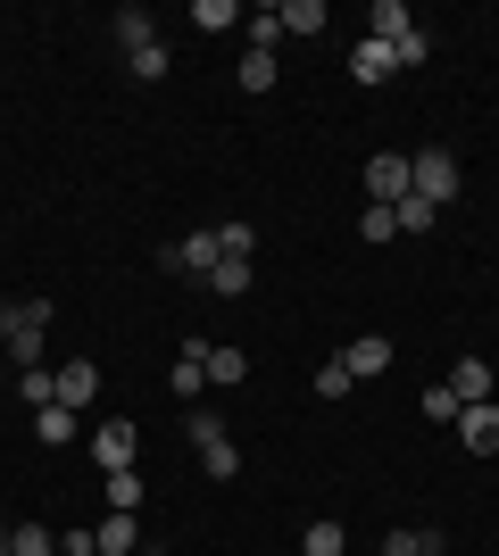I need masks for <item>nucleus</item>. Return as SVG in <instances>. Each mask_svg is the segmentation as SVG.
I'll use <instances>...</instances> for the list:
<instances>
[{
  "label": "nucleus",
  "mask_w": 499,
  "mask_h": 556,
  "mask_svg": "<svg viewBox=\"0 0 499 556\" xmlns=\"http://www.w3.org/2000/svg\"><path fill=\"white\" fill-rule=\"evenodd\" d=\"M450 399L458 407H483V399H491V366H483V357H458L450 366Z\"/></svg>",
  "instance_id": "9b49d317"
},
{
  "label": "nucleus",
  "mask_w": 499,
  "mask_h": 556,
  "mask_svg": "<svg viewBox=\"0 0 499 556\" xmlns=\"http://www.w3.org/2000/svg\"><path fill=\"white\" fill-rule=\"evenodd\" d=\"M75 432H84V416H75V407H59V399H50V407H34V441H42V448H67Z\"/></svg>",
  "instance_id": "9d476101"
},
{
  "label": "nucleus",
  "mask_w": 499,
  "mask_h": 556,
  "mask_svg": "<svg viewBox=\"0 0 499 556\" xmlns=\"http://www.w3.org/2000/svg\"><path fill=\"white\" fill-rule=\"evenodd\" d=\"M341 366H350V382H375V374H391V341H383V332H358V341L341 349Z\"/></svg>",
  "instance_id": "6e6552de"
},
{
  "label": "nucleus",
  "mask_w": 499,
  "mask_h": 556,
  "mask_svg": "<svg viewBox=\"0 0 499 556\" xmlns=\"http://www.w3.org/2000/svg\"><path fill=\"white\" fill-rule=\"evenodd\" d=\"M216 257H225V250H216V232H184V241H166V250H159V266H175V275H209Z\"/></svg>",
  "instance_id": "39448f33"
},
{
  "label": "nucleus",
  "mask_w": 499,
  "mask_h": 556,
  "mask_svg": "<svg viewBox=\"0 0 499 556\" xmlns=\"http://www.w3.org/2000/svg\"><path fill=\"white\" fill-rule=\"evenodd\" d=\"M408 175H416V200H425V208H450L458 184H466L450 150H408Z\"/></svg>",
  "instance_id": "f03ea898"
},
{
  "label": "nucleus",
  "mask_w": 499,
  "mask_h": 556,
  "mask_svg": "<svg viewBox=\"0 0 499 556\" xmlns=\"http://www.w3.org/2000/svg\"><path fill=\"white\" fill-rule=\"evenodd\" d=\"M391 225H400V232H433V225H441V208H425V200H416V191H408L400 208H391Z\"/></svg>",
  "instance_id": "b1692460"
},
{
  "label": "nucleus",
  "mask_w": 499,
  "mask_h": 556,
  "mask_svg": "<svg viewBox=\"0 0 499 556\" xmlns=\"http://www.w3.org/2000/svg\"><path fill=\"white\" fill-rule=\"evenodd\" d=\"M0 382H9V357H0Z\"/></svg>",
  "instance_id": "c9c22d12"
},
{
  "label": "nucleus",
  "mask_w": 499,
  "mask_h": 556,
  "mask_svg": "<svg viewBox=\"0 0 499 556\" xmlns=\"http://www.w3.org/2000/svg\"><path fill=\"white\" fill-rule=\"evenodd\" d=\"M17 399H25V407H50V399H59V374H50V366H25L17 374Z\"/></svg>",
  "instance_id": "aec40b11"
},
{
  "label": "nucleus",
  "mask_w": 499,
  "mask_h": 556,
  "mask_svg": "<svg viewBox=\"0 0 499 556\" xmlns=\"http://www.w3.org/2000/svg\"><path fill=\"white\" fill-rule=\"evenodd\" d=\"M375 42H400V34H416V17H408V0H375Z\"/></svg>",
  "instance_id": "f3484780"
},
{
  "label": "nucleus",
  "mask_w": 499,
  "mask_h": 556,
  "mask_svg": "<svg viewBox=\"0 0 499 556\" xmlns=\"http://www.w3.org/2000/svg\"><path fill=\"white\" fill-rule=\"evenodd\" d=\"M275 50H250V59H241V92H275Z\"/></svg>",
  "instance_id": "412c9836"
},
{
  "label": "nucleus",
  "mask_w": 499,
  "mask_h": 556,
  "mask_svg": "<svg viewBox=\"0 0 499 556\" xmlns=\"http://www.w3.org/2000/svg\"><path fill=\"white\" fill-rule=\"evenodd\" d=\"M92 399H100V366H84V357H67V366H59V407H75V416H84Z\"/></svg>",
  "instance_id": "1a4fd4ad"
},
{
  "label": "nucleus",
  "mask_w": 499,
  "mask_h": 556,
  "mask_svg": "<svg viewBox=\"0 0 499 556\" xmlns=\"http://www.w3.org/2000/svg\"><path fill=\"white\" fill-rule=\"evenodd\" d=\"M383 556H450L441 532H383Z\"/></svg>",
  "instance_id": "4468645a"
},
{
  "label": "nucleus",
  "mask_w": 499,
  "mask_h": 556,
  "mask_svg": "<svg viewBox=\"0 0 499 556\" xmlns=\"http://www.w3.org/2000/svg\"><path fill=\"white\" fill-rule=\"evenodd\" d=\"M284 34H325V0H284Z\"/></svg>",
  "instance_id": "5701e85b"
},
{
  "label": "nucleus",
  "mask_w": 499,
  "mask_h": 556,
  "mask_svg": "<svg viewBox=\"0 0 499 556\" xmlns=\"http://www.w3.org/2000/svg\"><path fill=\"white\" fill-rule=\"evenodd\" d=\"M458 441L475 448V457H499V399H483V407H458Z\"/></svg>",
  "instance_id": "0eeeda50"
},
{
  "label": "nucleus",
  "mask_w": 499,
  "mask_h": 556,
  "mask_svg": "<svg viewBox=\"0 0 499 556\" xmlns=\"http://www.w3.org/2000/svg\"><path fill=\"white\" fill-rule=\"evenodd\" d=\"M216 250H225V257H250V250H259V232H250V225H216Z\"/></svg>",
  "instance_id": "c756f323"
},
{
  "label": "nucleus",
  "mask_w": 499,
  "mask_h": 556,
  "mask_svg": "<svg viewBox=\"0 0 499 556\" xmlns=\"http://www.w3.org/2000/svg\"><path fill=\"white\" fill-rule=\"evenodd\" d=\"M134 75H142V84H159V75H166V42H150V50H134Z\"/></svg>",
  "instance_id": "473e14b6"
},
{
  "label": "nucleus",
  "mask_w": 499,
  "mask_h": 556,
  "mask_svg": "<svg viewBox=\"0 0 499 556\" xmlns=\"http://www.w3.org/2000/svg\"><path fill=\"white\" fill-rule=\"evenodd\" d=\"M117 42H125V59L159 42V25H150V9H117Z\"/></svg>",
  "instance_id": "a211bd4d"
},
{
  "label": "nucleus",
  "mask_w": 499,
  "mask_h": 556,
  "mask_svg": "<svg viewBox=\"0 0 499 556\" xmlns=\"http://www.w3.org/2000/svg\"><path fill=\"white\" fill-rule=\"evenodd\" d=\"M92 540H100V556H134L142 548V523H134V515H109V523H92Z\"/></svg>",
  "instance_id": "f8f14e48"
},
{
  "label": "nucleus",
  "mask_w": 499,
  "mask_h": 556,
  "mask_svg": "<svg viewBox=\"0 0 499 556\" xmlns=\"http://www.w3.org/2000/svg\"><path fill=\"white\" fill-rule=\"evenodd\" d=\"M134 448H142V432H134V424H92V457H100V473H125V465H134Z\"/></svg>",
  "instance_id": "423d86ee"
},
{
  "label": "nucleus",
  "mask_w": 499,
  "mask_h": 556,
  "mask_svg": "<svg viewBox=\"0 0 499 556\" xmlns=\"http://www.w3.org/2000/svg\"><path fill=\"white\" fill-rule=\"evenodd\" d=\"M383 50H391V67H425V34H400V42H383Z\"/></svg>",
  "instance_id": "c85d7f7f"
},
{
  "label": "nucleus",
  "mask_w": 499,
  "mask_h": 556,
  "mask_svg": "<svg viewBox=\"0 0 499 556\" xmlns=\"http://www.w3.org/2000/svg\"><path fill=\"white\" fill-rule=\"evenodd\" d=\"M358 232H366L375 250H383V241H400V225H391V208H366V216H358Z\"/></svg>",
  "instance_id": "7c9ffc66"
},
{
  "label": "nucleus",
  "mask_w": 499,
  "mask_h": 556,
  "mask_svg": "<svg viewBox=\"0 0 499 556\" xmlns=\"http://www.w3.org/2000/svg\"><path fill=\"white\" fill-rule=\"evenodd\" d=\"M184 432H191V448H200V465H209L216 482H234V473H241V448H234V432H225V416H191Z\"/></svg>",
  "instance_id": "7ed1b4c3"
},
{
  "label": "nucleus",
  "mask_w": 499,
  "mask_h": 556,
  "mask_svg": "<svg viewBox=\"0 0 499 556\" xmlns=\"http://www.w3.org/2000/svg\"><path fill=\"white\" fill-rule=\"evenodd\" d=\"M191 25H200V34H225V25H241V9H234V0H200Z\"/></svg>",
  "instance_id": "393cba45"
},
{
  "label": "nucleus",
  "mask_w": 499,
  "mask_h": 556,
  "mask_svg": "<svg viewBox=\"0 0 499 556\" xmlns=\"http://www.w3.org/2000/svg\"><path fill=\"white\" fill-rule=\"evenodd\" d=\"M408 191H416V175H408V159H400V150L366 159V208H400Z\"/></svg>",
  "instance_id": "20e7f679"
},
{
  "label": "nucleus",
  "mask_w": 499,
  "mask_h": 556,
  "mask_svg": "<svg viewBox=\"0 0 499 556\" xmlns=\"http://www.w3.org/2000/svg\"><path fill=\"white\" fill-rule=\"evenodd\" d=\"M284 42V9H250V50H275Z\"/></svg>",
  "instance_id": "a878e982"
},
{
  "label": "nucleus",
  "mask_w": 499,
  "mask_h": 556,
  "mask_svg": "<svg viewBox=\"0 0 499 556\" xmlns=\"http://www.w3.org/2000/svg\"><path fill=\"white\" fill-rule=\"evenodd\" d=\"M209 291H216V300H241V291H250V257H216V266H209Z\"/></svg>",
  "instance_id": "2eb2a0df"
},
{
  "label": "nucleus",
  "mask_w": 499,
  "mask_h": 556,
  "mask_svg": "<svg viewBox=\"0 0 499 556\" xmlns=\"http://www.w3.org/2000/svg\"><path fill=\"white\" fill-rule=\"evenodd\" d=\"M59 556H100V540L92 532H67V540H59Z\"/></svg>",
  "instance_id": "72a5a7b5"
},
{
  "label": "nucleus",
  "mask_w": 499,
  "mask_h": 556,
  "mask_svg": "<svg viewBox=\"0 0 499 556\" xmlns=\"http://www.w3.org/2000/svg\"><path fill=\"white\" fill-rule=\"evenodd\" d=\"M0 556H9V523H0Z\"/></svg>",
  "instance_id": "f704fd0d"
},
{
  "label": "nucleus",
  "mask_w": 499,
  "mask_h": 556,
  "mask_svg": "<svg viewBox=\"0 0 499 556\" xmlns=\"http://www.w3.org/2000/svg\"><path fill=\"white\" fill-rule=\"evenodd\" d=\"M42 349H50V300H17V307H0V357L9 366H42Z\"/></svg>",
  "instance_id": "f257e3e1"
},
{
  "label": "nucleus",
  "mask_w": 499,
  "mask_h": 556,
  "mask_svg": "<svg viewBox=\"0 0 499 556\" xmlns=\"http://www.w3.org/2000/svg\"><path fill=\"white\" fill-rule=\"evenodd\" d=\"M358 382H350V366H341V357H325V366H316V399H350Z\"/></svg>",
  "instance_id": "bb28decb"
},
{
  "label": "nucleus",
  "mask_w": 499,
  "mask_h": 556,
  "mask_svg": "<svg viewBox=\"0 0 499 556\" xmlns=\"http://www.w3.org/2000/svg\"><path fill=\"white\" fill-rule=\"evenodd\" d=\"M9 556H50V532L42 523H9Z\"/></svg>",
  "instance_id": "cd10ccee"
},
{
  "label": "nucleus",
  "mask_w": 499,
  "mask_h": 556,
  "mask_svg": "<svg viewBox=\"0 0 499 556\" xmlns=\"http://www.w3.org/2000/svg\"><path fill=\"white\" fill-rule=\"evenodd\" d=\"M383 75H400V67H391V50H383L375 34H366V42L350 50V84H383Z\"/></svg>",
  "instance_id": "ddd939ff"
},
{
  "label": "nucleus",
  "mask_w": 499,
  "mask_h": 556,
  "mask_svg": "<svg viewBox=\"0 0 499 556\" xmlns=\"http://www.w3.org/2000/svg\"><path fill=\"white\" fill-rule=\"evenodd\" d=\"M425 416H433V424H458V399H450V382H433V391H425Z\"/></svg>",
  "instance_id": "2f4dec72"
},
{
  "label": "nucleus",
  "mask_w": 499,
  "mask_h": 556,
  "mask_svg": "<svg viewBox=\"0 0 499 556\" xmlns=\"http://www.w3.org/2000/svg\"><path fill=\"white\" fill-rule=\"evenodd\" d=\"M250 374V349H225V341H209V382H241Z\"/></svg>",
  "instance_id": "6ab92c4d"
},
{
  "label": "nucleus",
  "mask_w": 499,
  "mask_h": 556,
  "mask_svg": "<svg viewBox=\"0 0 499 556\" xmlns=\"http://www.w3.org/2000/svg\"><path fill=\"white\" fill-rule=\"evenodd\" d=\"M142 498H150V482L134 473V465H125V473H109V515H134Z\"/></svg>",
  "instance_id": "dca6fc26"
},
{
  "label": "nucleus",
  "mask_w": 499,
  "mask_h": 556,
  "mask_svg": "<svg viewBox=\"0 0 499 556\" xmlns=\"http://www.w3.org/2000/svg\"><path fill=\"white\" fill-rule=\"evenodd\" d=\"M341 548H350V532H341L333 515H316V523H309V548H300V556H341Z\"/></svg>",
  "instance_id": "4be33fe9"
}]
</instances>
